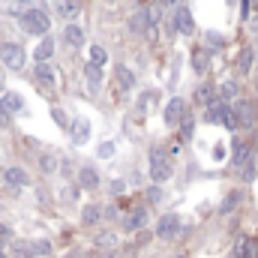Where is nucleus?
I'll return each instance as SVG.
<instances>
[{
  "label": "nucleus",
  "instance_id": "f257e3e1",
  "mask_svg": "<svg viewBox=\"0 0 258 258\" xmlns=\"http://www.w3.org/2000/svg\"><path fill=\"white\" fill-rule=\"evenodd\" d=\"M21 27H24V33H30V36H45L48 27H51V21H48V15H45L42 9L33 6L30 12L21 15Z\"/></svg>",
  "mask_w": 258,
  "mask_h": 258
},
{
  "label": "nucleus",
  "instance_id": "f03ea898",
  "mask_svg": "<svg viewBox=\"0 0 258 258\" xmlns=\"http://www.w3.org/2000/svg\"><path fill=\"white\" fill-rule=\"evenodd\" d=\"M150 177H153V183H165L171 177V159L165 156L162 147L150 150Z\"/></svg>",
  "mask_w": 258,
  "mask_h": 258
},
{
  "label": "nucleus",
  "instance_id": "7ed1b4c3",
  "mask_svg": "<svg viewBox=\"0 0 258 258\" xmlns=\"http://www.w3.org/2000/svg\"><path fill=\"white\" fill-rule=\"evenodd\" d=\"M0 63L6 66V69H24L27 63V54H24V48L21 45H15V42H3L0 45Z\"/></svg>",
  "mask_w": 258,
  "mask_h": 258
},
{
  "label": "nucleus",
  "instance_id": "20e7f679",
  "mask_svg": "<svg viewBox=\"0 0 258 258\" xmlns=\"http://www.w3.org/2000/svg\"><path fill=\"white\" fill-rule=\"evenodd\" d=\"M183 117H186V102H183L180 96L168 99V105L162 108V120H165V126H177Z\"/></svg>",
  "mask_w": 258,
  "mask_h": 258
},
{
  "label": "nucleus",
  "instance_id": "39448f33",
  "mask_svg": "<svg viewBox=\"0 0 258 258\" xmlns=\"http://www.w3.org/2000/svg\"><path fill=\"white\" fill-rule=\"evenodd\" d=\"M231 111H234V117H237V126H243V129H252V126H255L258 108L252 105V102H237Z\"/></svg>",
  "mask_w": 258,
  "mask_h": 258
},
{
  "label": "nucleus",
  "instance_id": "423d86ee",
  "mask_svg": "<svg viewBox=\"0 0 258 258\" xmlns=\"http://www.w3.org/2000/svg\"><path fill=\"white\" fill-rule=\"evenodd\" d=\"M177 231H180V216H177V213H165V216L156 222V237H162V240H171Z\"/></svg>",
  "mask_w": 258,
  "mask_h": 258
},
{
  "label": "nucleus",
  "instance_id": "0eeeda50",
  "mask_svg": "<svg viewBox=\"0 0 258 258\" xmlns=\"http://www.w3.org/2000/svg\"><path fill=\"white\" fill-rule=\"evenodd\" d=\"M174 30L183 33V36H189V33L195 30V18H192V12H189L186 6H180V9L174 12Z\"/></svg>",
  "mask_w": 258,
  "mask_h": 258
},
{
  "label": "nucleus",
  "instance_id": "6e6552de",
  "mask_svg": "<svg viewBox=\"0 0 258 258\" xmlns=\"http://www.w3.org/2000/svg\"><path fill=\"white\" fill-rule=\"evenodd\" d=\"M144 222H147V210L144 207H132L123 216V231H138V228H144Z\"/></svg>",
  "mask_w": 258,
  "mask_h": 258
},
{
  "label": "nucleus",
  "instance_id": "1a4fd4ad",
  "mask_svg": "<svg viewBox=\"0 0 258 258\" xmlns=\"http://www.w3.org/2000/svg\"><path fill=\"white\" fill-rule=\"evenodd\" d=\"M69 138H72V144H87V138H90V123L84 120V117H78V120H72V126H69Z\"/></svg>",
  "mask_w": 258,
  "mask_h": 258
},
{
  "label": "nucleus",
  "instance_id": "9d476101",
  "mask_svg": "<svg viewBox=\"0 0 258 258\" xmlns=\"http://www.w3.org/2000/svg\"><path fill=\"white\" fill-rule=\"evenodd\" d=\"M21 108H24V99L18 93H3V99H0V111L3 114H18Z\"/></svg>",
  "mask_w": 258,
  "mask_h": 258
},
{
  "label": "nucleus",
  "instance_id": "9b49d317",
  "mask_svg": "<svg viewBox=\"0 0 258 258\" xmlns=\"http://www.w3.org/2000/svg\"><path fill=\"white\" fill-rule=\"evenodd\" d=\"M78 183H81V189H96L99 186V171L93 165H84L78 171Z\"/></svg>",
  "mask_w": 258,
  "mask_h": 258
},
{
  "label": "nucleus",
  "instance_id": "f8f14e48",
  "mask_svg": "<svg viewBox=\"0 0 258 258\" xmlns=\"http://www.w3.org/2000/svg\"><path fill=\"white\" fill-rule=\"evenodd\" d=\"M3 180H6L9 186H27V183H30V177H27L24 168H6V171H3Z\"/></svg>",
  "mask_w": 258,
  "mask_h": 258
},
{
  "label": "nucleus",
  "instance_id": "ddd939ff",
  "mask_svg": "<svg viewBox=\"0 0 258 258\" xmlns=\"http://www.w3.org/2000/svg\"><path fill=\"white\" fill-rule=\"evenodd\" d=\"M63 39L69 42V45H72V48H81V45H84V30H81L78 24H66Z\"/></svg>",
  "mask_w": 258,
  "mask_h": 258
},
{
  "label": "nucleus",
  "instance_id": "4468645a",
  "mask_svg": "<svg viewBox=\"0 0 258 258\" xmlns=\"http://www.w3.org/2000/svg\"><path fill=\"white\" fill-rule=\"evenodd\" d=\"M231 159H234L237 168L246 165V162H249V144H246V141H234V147H231Z\"/></svg>",
  "mask_w": 258,
  "mask_h": 258
},
{
  "label": "nucleus",
  "instance_id": "2eb2a0df",
  "mask_svg": "<svg viewBox=\"0 0 258 258\" xmlns=\"http://www.w3.org/2000/svg\"><path fill=\"white\" fill-rule=\"evenodd\" d=\"M234 258H255V243L249 237H237L234 243Z\"/></svg>",
  "mask_w": 258,
  "mask_h": 258
},
{
  "label": "nucleus",
  "instance_id": "dca6fc26",
  "mask_svg": "<svg viewBox=\"0 0 258 258\" xmlns=\"http://www.w3.org/2000/svg\"><path fill=\"white\" fill-rule=\"evenodd\" d=\"M51 54H54V39H51V36H45V39H42V42L36 45V51H33V57H36L39 63H45V60H48Z\"/></svg>",
  "mask_w": 258,
  "mask_h": 258
},
{
  "label": "nucleus",
  "instance_id": "f3484780",
  "mask_svg": "<svg viewBox=\"0 0 258 258\" xmlns=\"http://www.w3.org/2000/svg\"><path fill=\"white\" fill-rule=\"evenodd\" d=\"M213 99H216L213 84H198V87H195V102H198V105H204V108H207Z\"/></svg>",
  "mask_w": 258,
  "mask_h": 258
},
{
  "label": "nucleus",
  "instance_id": "a211bd4d",
  "mask_svg": "<svg viewBox=\"0 0 258 258\" xmlns=\"http://www.w3.org/2000/svg\"><path fill=\"white\" fill-rule=\"evenodd\" d=\"M84 78H87V87H90V90H96V87L102 84V66L87 63V66H84Z\"/></svg>",
  "mask_w": 258,
  "mask_h": 258
},
{
  "label": "nucleus",
  "instance_id": "6ab92c4d",
  "mask_svg": "<svg viewBox=\"0 0 258 258\" xmlns=\"http://www.w3.org/2000/svg\"><path fill=\"white\" fill-rule=\"evenodd\" d=\"M99 219H102V207H99V204H87V207L81 210V222H84V225H96Z\"/></svg>",
  "mask_w": 258,
  "mask_h": 258
},
{
  "label": "nucleus",
  "instance_id": "aec40b11",
  "mask_svg": "<svg viewBox=\"0 0 258 258\" xmlns=\"http://www.w3.org/2000/svg\"><path fill=\"white\" fill-rule=\"evenodd\" d=\"M207 63H210L207 48H195V51H192V69H195V72H207Z\"/></svg>",
  "mask_w": 258,
  "mask_h": 258
},
{
  "label": "nucleus",
  "instance_id": "412c9836",
  "mask_svg": "<svg viewBox=\"0 0 258 258\" xmlns=\"http://www.w3.org/2000/svg\"><path fill=\"white\" fill-rule=\"evenodd\" d=\"M117 84H120V90H132V87H135V75H132V69L117 66Z\"/></svg>",
  "mask_w": 258,
  "mask_h": 258
},
{
  "label": "nucleus",
  "instance_id": "4be33fe9",
  "mask_svg": "<svg viewBox=\"0 0 258 258\" xmlns=\"http://www.w3.org/2000/svg\"><path fill=\"white\" fill-rule=\"evenodd\" d=\"M36 81L45 84V87H51V84H54V69H51L48 63H39L36 66Z\"/></svg>",
  "mask_w": 258,
  "mask_h": 258
},
{
  "label": "nucleus",
  "instance_id": "5701e85b",
  "mask_svg": "<svg viewBox=\"0 0 258 258\" xmlns=\"http://www.w3.org/2000/svg\"><path fill=\"white\" fill-rule=\"evenodd\" d=\"M54 6H57V12H60L63 18H72V15L78 12V0H54Z\"/></svg>",
  "mask_w": 258,
  "mask_h": 258
},
{
  "label": "nucleus",
  "instance_id": "b1692460",
  "mask_svg": "<svg viewBox=\"0 0 258 258\" xmlns=\"http://www.w3.org/2000/svg\"><path fill=\"white\" fill-rule=\"evenodd\" d=\"M96 246H99V249H114V246H117V234H111V231H102V234L96 237Z\"/></svg>",
  "mask_w": 258,
  "mask_h": 258
},
{
  "label": "nucleus",
  "instance_id": "393cba45",
  "mask_svg": "<svg viewBox=\"0 0 258 258\" xmlns=\"http://www.w3.org/2000/svg\"><path fill=\"white\" fill-rule=\"evenodd\" d=\"M6 6H9V12H15V15H24V12L33 9L30 0H6Z\"/></svg>",
  "mask_w": 258,
  "mask_h": 258
},
{
  "label": "nucleus",
  "instance_id": "a878e982",
  "mask_svg": "<svg viewBox=\"0 0 258 258\" xmlns=\"http://www.w3.org/2000/svg\"><path fill=\"white\" fill-rule=\"evenodd\" d=\"M252 57H255L252 48H243L240 57H237V69H240V72H249V69H252Z\"/></svg>",
  "mask_w": 258,
  "mask_h": 258
},
{
  "label": "nucleus",
  "instance_id": "bb28decb",
  "mask_svg": "<svg viewBox=\"0 0 258 258\" xmlns=\"http://www.w3.org/2000/svg\"><path fill=\"white\" fill-rule=\"evenodd\" d=\"M105 60H108L105 48H102V45H93V48H90V63L93 66H105Z\"/></svg>",
  "mask_w": 258,
  "mask_h": 258
},
{
  "label": "nucleus",
  "instance_id": "cd10ccee",
  "mask_svg": "<svg viewBox=\"0 0 258 258\" xmlns=\"http://www.w3.org/2000/svg\"><path fill=\"white\" fill-rule=\"evenodd\" d=\"M39 165H42V171H45V174H51V171H57V156H54V153H42Z\"/></svg>",
  "mask_w": 258,
  "mask_h": 258
},
{
  "label": "nucleus",
  "instance_id": "c85d7f7f",
  "mask_svg": "<svg viewBox=\"0 0 258 258\" xmlns=\"http://www.w3.org/2000/svg\"><path fill=\"white\" fill-rule=\"evenodd\" d=\"M30 252H33V258L36 255H51V243H48V240H33V243H30Z\"/></svg>",
  "mask_w": 258,
  "mask_h": 258
},
{
  "label": "nucleus",
  "instance_id": "c756f323",
  "mask_svg": "<svg viewBox=\"0 0 258 258\" xmlns=\"http://www.w3.org/2000/svg\"><path fill=\"white\" fill-rule=\"evenodd\" d=\"M219 96H222V102L234 99V96H237V84H234V81H225V84L219 87Z\"/></svg>",
  "mask_w": 258,
  "mask_h": 258
},
{
  "label": "nucleus",
  "instance_id": "7c9ffc66",
  "mask_svg": "<svg viewBox=\"0 0 258 258\" xmlns=\"http://www.w3.org/2000/svg\"><path fill=\"white\" fill-rule=\"evenodd\" d=\"M237 204H240V192H231L225 201H222V207H219V210H222V213H231Z\"/></svg>",
  "mask_w": 258,
  "mask_h": 258
},
{
  "label": "nucleus",
  "instance_id": "2f4dec72",
  "mask_svg": "<svg viewBox=\"0 0 258 258\" xmlns=\"http://www.w3.org/2000/svg\"><path fill=\"white\" fill-rule=\"evenodd\" d=\"M12 258H33L30 243H15V246H12Z\"/></svg>",
  "mask_w": 258,
  "mask_h": 258
},
{
  "label": "nucleus",
  "instance_id": "473e14b6",
  "mask_svg": "<svg viewBox=\"0 0 258 258\" xmlns=\"http://www.w3.org/2000/svg\"><path fill=\"white\" fill-rule=\"evenodd\" d=\"M204 42H207V45H213V48H222V45H225V39H222L219 33H213V30L204 36Z\"/></svg>",
  "mask_w": 258,
  "mask_h": 258
},
{
  "label": "nucleus",
  "instance_id": "72a5a7b5",
  "mask_svg": "<svg viewBox=\"0 0 258 258\" xmlns=\"http://www.w3.org/2000/svg\"><path fill=\"white\" fill-rule=\"evenodd\" d=\"M180 123H183V126H180V138H192V117H183V120H180Z\"/></svg>",
  "mask_w": 258,
  "mask_h": 258
},
{
  "label": "nucleus",
  "instance_id": "f704fd0d",
  "mask_svg": "<svg viewBox=\"0 0 258 258\" xmlns=\"http://www.w3.org/2000/svg\"><path fill=\"white\" fill-rule=\"evenodd\" d=\"M96 153H99V156H102V159H108V156H114V144H111V141H102V144H99V150H96Z\"/></svg>",
  "mask_w": 258,
  "mask_h": 258
},
{
  "label": "nucleus",
  "instance_id": "c9c22d12",
  "mask_svg": "<svg viewBox=\"0 0 258 258\" xmlns=\"http://www.w3.org/2000/svg\"><path fill=\"white\" fill-rule=\"evenodd\" d=\"M51 117L57 120V126H63V129H69V120H66V114L60 111V108H51Z\"/></svg>",
  "mask_w": 258,
  "mask_h": 258
},
{
  "label": "nucleus",
  "instance_id": "e433bc0d",
  "mask_svg": "<svg viewBox=\"0 0 258 258\" xmlns=\"http://www.w3.org/2000/svg\"><path fill=\"white\" fill-rule=\"evenodd\" d=\"M240 168H243V180H252V177H255V165H252V162H246V165H240Z\"/></svg>",
  "mask_w": 258,
  "mask_h": 258
},
{
  "label": "nucleus",
  "instance_id": "4c0bfd02",
  "mask_svg": "<svg viewBox=\"0 0 258 258\" xmlns=\"http://www.w3.org/2000/svg\"><path fill=\"white\" fill-rule=\"evenodd\" d=\"M159 186H150V189H147V201H150V204H156V201H159Z\"/></svg>",
  "mask_w": 258,
  "mask_h": 258
},
{
  "label": "nucleus",
  "instance_id": "58836bf2",
  "mask_svg": "<svg viewBox=\"0 0 258 258\" xmlns=\"http://www.w3.org/2000/svg\"><path fill=\"white\" fill-rule=\"evenodd\" d=\"M66 258H87V255H84L81 249H72V252H69V255H66Z\"/></svg>",
  "mask_w": 258,
  "mask_h": 258
},
{
  "label": "nucleus",
  "instance_id": "ea45409f",
  "mask_svg": "<svg viewBox=\"0 0 258 258\" xmlns=\"http://www.w3.org/2000/svg\"><path fill=\"white\" fill-rule=\"evenodd\" d=\"M6 123H9V114H3V111H0V126H6Z\"/></svg>",
  "mask_w": 258,
  "mask_h": 258
},
{
  "label": "nucleus",
  "instance_id": "a19ab883",
  "mask_svg": "<svg viewBox=\"0 0 258 258\" xmlns=\"http://www.w3.org/2000/svg\"><path fill=\"white\" fill-rule=\"evenodd\" d=\"M9 255V249H6V243H0V258H6Z\"/></svg>",
  "mask_w": 258,
  "mask_h": 258
},
{
  "label": "nucleus",
  "instance_id": "79ce46f5",
  "mask_svg": "<svg viewBox=\"0 0 258 258\" xmlns=\"http://www.w3.org/2000/svg\"><path fill=\"white\" fill-rule=\"evenodd\" d=\"M165 3H174V6H183V0H165Z\"/></svg>",
  "mask_w": 258,
  "mask_h": 258
}]
</instances>
